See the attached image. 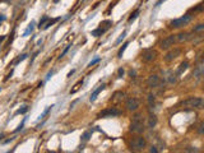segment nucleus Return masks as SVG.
Instances as JSON below:
<instances>
[{
    "label": "nucleus",
    "instance_id": "f257e3e1",
    "mask_svg": "<svg viewBox=\"0 0 204 153\" xmlns=\"http://www.w3.org/2000/svg\"><path fill=\"white\" fill-rule=\"evenodd\" d=\"M181 106L184 107V109L202 110V109H204V98H200V97H189V98L182 101Z\"/></svg>",
    "mask_w": 204,
    "mask_h": 153
},
{
    "label": "nucleus",
    "instance_id": "f03ea898",
    "mask_svg": "<svg viewBox=\"0 0 204 153\" xmlns=\"http://www.w3.org/2000/svg\"><path fill=\"white\" fill-rule=\"evenodd\" d=\"M144 124H143V119H142V115L140 114H136L134 117H133V121L132 124H130V131H133V133H143L144 131Z\"/></svg>",
    "mask_w": 204,
    "mask_h": 153
},
{
    "label": "nucleus",
    "instance_id": "7ed1b4c3",
    "mask_svg": "<svg viewBox=\"0 0 204 153\" xmlns=\"http://www.w3.org/2000/svg\"><path fill=\"white\" fill-rule=\"evenodd\" d=\"M146 145H147V142L143 137H136L130 142V148H132V151H134V152L143 151V148H146Z\"/></svg>",
    "mask_w": 204,
    "mask_h": 153
},
{
    "label": "nucleus",
    "instance_id": "20e7f679",
    "mask_svg": "<svg viewBox=\"0 0 204 153\" xmlns=\"http://www.w3.org/2000/svg\"><path fill=\"white\" fill-rule=\"evenodd\" d=\"M190 20H191V15L186 14V15L181 17V18H179V19H174L170 23V27H171V28H181V27L186 26V24L190 22Z\"/></svg>",
    "mask_w": 204,
    "mask_h": 153
},
{
    "label": "nucleus",
    "instance_id": "39448f33",
    "mask_svg": "<svg viewBox=\"0 0 204 153\" xmlns=\"http://www.w3.org/2000/svg\"><path fill=\"white\" fill-rule=\"evenodd\" d=\"M176 42V36L175 34H171V36H168L166 38H163L162 41L160 42V47L162 48V50H168L170 47H172Z\"/></svg>",
    "mask_w": 204,
    "mask_h": 153
},
{
    "label": "nucleus",
    "instance_id": "423d86ee",
    "mask_svg": "<svg viewBox=\"0 0 204 153\" xmlns=\"http://www.w3.org/2000/svg\"><path fill=\"white\" fill-rule=\"evenodd\" d=\"M121 112L115 107H110V109H106L103 111H101L100 114L97 115L98 119H102V117H114V116H119Z\"/></svg>",
    "mask_w": 204,
    "mask_h": 153
},
{
    "label": "nucleus",
    "instance_id": "0eeeda50",
    "mask_svg": "<svg viewBox=\"0 0 204 153\" xmlns=\"http://www.w3.org/2000/svg\"><path fill=\"white\" fill-rule=\"evenodd\" d=\"M157 55L158 54H157L156 50H153V48H147V50H144L142 53V59H143V61L149 62V61L156 60Z\"/></svg>",
    "mask_w": 204,
    "mask_h": 153
},
{
    "label": "nucleus",
    "instance_id": "6e6552de",
    "mask_svg": "<svg viewBox=\"0 0 204 153\" xmlns=\"http://www.w3.org/2000/svg\"><path fill=\"white\" fill-rule=\"evenodd\" d=\"M139 105H140V101L138 98H135V97H130V98H128L125 102V107H126V110H129V111H136Z\"/></svg>",
    "mask_w": 204,
    "mask_h": 153
},
{
    "label": "nucleus",
    "instance_id": "1a4fd4ad",
    "mask_svg": "<svg viewBox=\"0 0 204 153\" xmlns=\"http://www.w3.org/2000/svg\"><path fill=\"white\" fill-rule=\"evenodd\" d=\"M180 55H181V48L175 47L174 50L168 51V53L166 54V56H165V60H166V61H172V60H175L176 58L180 56Z\"/></svg>",
    "mask_w": 204,
    "mask_h": 153
},
{
    "label": "nucleus",
    "instance_id": "9d476101",
    "mask_svg": "<svg viewBox=\"0 0 204 153\" xmlns=\"http://www.w3.org/2000/svg\"><path fill=\"white\" fill-rule=\"evenodd\" d=\"M161 79H160V76L158 75H151L148 76V79H147V84H148V87H151V88H156V87H158L161 84Z\"/></svg>",
    "mask_w": 204,
    "mask_h": 153
},
{
    "label": "nucleus",
    "instance_id": "9b49d317",
    "mask_svg": "<svg viewBox=\"0 0 204 153\" xmlns=\"http://www.w3.org/2000/svg\"><path fill=\"white\" fill-rule=\"evenodd\" d=\"M193 36L191 33H188V32H184V33H179L176 36V41H179V42H186V41L191 40Z\"/></svg>",
    "mask_w": 204,
    "mask_h": 153
},
{
    "label": "nucleus",
    "instance_id": "f8f14e48",
    "mask_svg": "<svg viewBox=\"0 0 204 153\" xmlns=\"http://www.w3.org/2000/svg\"><path fill=\"white\" fill-rule=\"evenodd\" d=\"M103 89H105V84H101L97 89H94V91H93V93L91 95V98H89V100H91V101H94V100L97 98V96L100 95V92H101V91H103Z\"/></svg>",
    "mask_w": 204,
    "mask_h": 153
},
{
    "label": "nucleus",
    "instance_id": "ddd939ff",
    "mask_svg": "<svg viewBox=\"0 0 204 153\" xmlns=\"http://www.w3.org/2000/svg\"><path fill=\"white\" fill-rule=\"evenodd\" d=\"M122 97H124V93L122 92H115L114 93V96H112V98H111V101L112 102H120V101L122 100Z\"/></svg>",
    "mask_w": 204,
    "mask_h": 153
},
{
    "label": "nucleus",
    "instance_id": "4468645a",
    "mask_svg": "<svg viewBox=\"0 0 204 153\" xmlns=\"http://www.w3.org/2000/svg\"><path fill=\"white\" fill-rule=\"evenodd\" d=\"M204 74V67L203 65H199V67H196V69L193 73V75L196 76V78H199V76H202Z\"/></svg>",
    "mask_w": 204,
    "mask_h": 153
},
{
    "label": "nucleus",
    "instance_id": "2eb2a0df",
    "mask_svg": "<svg viewBox=\"0 0 204 153\" xmlns=\"http://www.w3.org/2000/svg\"><path fill=\"white\" fill-rule=\"evenodd\" d=\"M105 32H106V28H102V27H100V28L92 31V32H91V34H92V36H94V37H100V36H102V34H103Z\"/></svg>",
    "mask_w": 204,
    "mask_h": 153
},
{
    "label": "nucleus",
    "instance_id": "dca6fc26",
    "mask_svg": "<svg viewBox=\"0 0 204 153\" xmlns=\"http://www.w3.org/2000/svg\"><path fill=\"white\" fill-rule=\"evenodd\" d=\"M156 124H157V117L154 116V115H151V116H149V121H148V126L149 128H153Z\"/></svg>",
    "mask_w": 204,
    "mask_h": 153
},
{
    "label": "nucleus",
    "instance_id": "f3484780",
    "mask_svg": "<svg viewBox=\"0 0 204 153\" xmlns=\"http://www.w3.org/2000/svg\"><path fill=\"white\" fill-rule=\"evenodd\" d=\"M189 67V64H188V61H184V62H181L180 64V68H179V70H177V74H181L184 70H186Z\"/></svg>",
    "mask_w": 204,
    "mask_h": 153
},
{
    "label": "nucleus",
    "instance_id": "a211bd4d",
    "mask_svg": "<svg viewBox=\"0 0 204 153\" xmlns=\"http://www.w3.org/2000/svg\"><path fill=\"white\" fill-rule=\"evenodd\" d=\"M49 19H50V18H49V17L47 15H45L44 17V18H42L41 20H40V26H38V27H40V28H44V26H45V23H46L47 22V20Z\"/></svg>",
    "mask_w": 204,
    "mask_h": 153
},
{
    "label": "nucleus",
    "instance_id": "6ab92c4d",
    "mask_svg": "<svg viewBox=\"0 0 204 153\" xmlns=\"http://www.w3.org/2000/svg\"><path fill=\"white\" fill-rule=\"evenodd\" d=\"M126 46H128V42L126 44H124L122 45V47L119 50V54H117V58H122V54H124V51H125V48H126Z\"/></svg>",
    "mask_w": 204,
    "mask_h": 153
},
{
    "label": "nucleus",
    "instance_id": "aec40b11",
    "mask_svg": "<svg viewBox=\"0 0 204 153\" xmlns=\"http://www.w3.org/2000/svg\"><path fill=\"white\" fill-rule=\"evenodd\" d=\"M138 14H139V9H136L135 12H134L132 15L129 17V22H133V20H134V19L136 18V17H138Z\"/></svg>",
    "mask_w": 204,
    "mask_h": 153
},
{
    "label": "nucleus",
    "instance_id": "412c9836",
    "mask_svg": "<svg viewBox=\"0 0 204 153\" xmlns=\"http://www.w3.org/2000/svg\"><path fill=\"white\" fill-rule=\"evenodd\" d=\"M199 31H204V24H203V23H200V24H198L196 27H194L193 32H199Z\"/></svg>",
    "mask_w": 204,
    "mask_h": 153
},
{
    "label": "nucleus",
    "instance_id": "4be33fe9",
    "mask_svg": "<svg viewBox=\"0 0 204 153\" xmlns=\"http://www.w3.org/2000/svg\"><path fill=\"white\" fill-rule=\"evenodd\" d=\"M198 133H199L200 135H204V121L199 124V126H198Z\"/></svg>",
    "mask_w": 204,
    "mask_h": 153
},
{
    "label": "nucleus",
    "instance_id": "5701e85b",
    "mask_svg": "<svg viewBox=\"0 0 204 153\" xmlns=\"http://www.w3.org/2000/svg\"><path fill=\"white\" fill-rule=\"evenodd\" d=\"M56 20H58V19H52V20H50V19H49V20H47V23H46V24H45V26H44V29H47L49 27L51 26V24H54V23L56 22Z\"/></svg>",
    "mask_w": 204,
    "mask_h": 153
},
{
    "label": "nucleus",
    "instance_id": "b1692460",
    "mask_svg": "<svg viewBox=\"0 0 204 153\" xmlns=\"http://www.w3.org/2000/svg\"><path fill=\"white\" fill-rule=\"evenodd\" d=\"M125 37H126V32H122V33L120 34V37H119L117 40H116V45H119V44H120V42H121L122 40H124Z\"/></svg>",
    "mask_w": 204,
    "mask_h": 153
},
{
    "label": "nucleus",
    "instance_id": "393cba45",
    "mask_svg": "<svg viewBox=\"0 0 204 153\" xmlns=\"http://www.w3.org/2000/svg\"><path fill=\"white\" fill-rule=\"evenodd\" d=\"M33 26H34V23H33V22H31L30 27H28V29L26 31V32H24V36H27V34L30 33V32H32V29H33Z\"/></svg>",
    "mask_w": 204,
    "mask_h": 153
},
{
    "label": "nucleus",
    "instance_id": "a878e982",
    "mask_svg": "<svg viewBox=\"0 0 204 153\" xmlns=\"http://www.w3.org/2000/svg\"><path fill=\"white\" fill-rule=\"evenodd\" d=\"M89 137H91V133L89 131H86V133L83 134V137H82V139H83V142H87L89 139Z\"/></svg>",
    "mask_w": 204,
    "mask_h": 153
},
{
    "label": "nucleus",
    "instance_id": "bb28decb",
    "mask_svg": "<svg viewBox=\"0 0 204 153\" xmlns=\"http://www.w3.org/2000/svg\"><path fill=\"white\" fill-rule=\"evenodd\" d=\"M26 58H27V55H26V54H23V55H20V56H19L18 59H17V60H15V61H14V64H18V62H19V61H23V60H24V59H26Z\"/></svg>",
    "mask_w": 204,
    "mask_h": 153
},
{
    "label": "nucleus",
    "instance_id": "cd10ccee",
    "mask_svg": "<svg viewBox=\"0 0 204 153\" xmlns=\"http://www.w3.org/2000/svg\"><path fill=\"white\" fill-rule=\"evenodd\" d=\"M82 83H83V81H80V82H78V83H77V84H75V88H74V89H72V91H70V93H75L77 91H78L79 86L82 84Z\"/></svg>",
    "mask_w": 204,
    "mask_h": 153
},
{
    "label": "nucleus",
    "instance_id": "c85d7f7f",
    "mask_svg": "<svg viewBox=\"0 0 204 153\" xmlns=\"http://www.w3.org/2000/svg\"><path fill=\"white\" fill-rule=\"evenodd\" d=\"M27 110H28V107H23V109H19L15 114L17 115H18V114H24V112H27Z\"/></svg>",
    "mask_w": 204,
    "mask_h": 153
},
{
    "label": "nucleus",
    "instance_id": "c756f323",
    "mask_svg": "<svg viewBox=\"0 0 204 153\" xmlns=\"http://www.w3.org/2000/svg\"><path fill=\"white\" fill-rule=\"evenodd\" d=\"M185 152H198V149L196 148H193V147H188L185 149Z\"/></svg>",
    "mask_w": 204,
    "mask_h": 153
},
{
    "label": "nucleus",
    "instance_id": "7c9ffc66",
    "mask_svg": "<svg viewBox=\"0 0 204 153\" xmlns=\"http://www.w3.org/2000/svg\"><path fill=\"white\" fill-rule=\"evenodd\" d=\"M98 61H100V58L94 59V60H92V61L89 62V65H88V67H92V65H94V64H96V62H98Z\"/></svg>",
    "mask_w": 204,
    "mask_h": 153
},
{
    "label": "nucleus",
    "instance_id": "2f4dec72",
    "mask_svg": "<svg viewBox=\"0 0 204 153\" xmlns=\"http://www.w3.org/2000/svg\"><path fill=\"white\" fill-rule=\"evenodd\" d=\"M69 47H70V46H66V48H65V50H64V51H63V54L60 55V58H59V59H61V58H63V56H64V55H65L66 53H68V50H69Z\"/></svg>",
    "mask_w": 204,
    "mask_h": 153
},
{
    "label": "nucleus",
    "instance_id": "473e14b6",
    "mask_svg": "<svg viewBox=\"0 0 204 153\" xmlns=\"http://www.w3.org/2000/svg\"><path fill=\"white\" fill-rule=\"evenodd\" d=\"M122 75H124V69L120 68V69H119V78H121Z\"/></svg>",
    "mask_w": 204,
    "mask_h": 153
},
{
    "label": "nucleus",
    "instance_id": "72a5a7b5",
    "mask_svg": "<svg viewBox=\"0 0 204 153\" xmlns=\"http://www.w3.org/2000/svg\"><path fill=\"white\" fill-rule=\"evenodd\" d=\"M151 152H153V153H157V149H156V147H152V148H151Z\"/></svg>",
    "mask_w": 204,
    "mask_h": 153
},
{
    "label": "nucleus",
    "instance_id": "f704fd0d",
    "mask_svg": "<svg viewBox=\"0 0 204 153\" xmlns=\"http://www.w3.org/2000/svg\"><path fill=\"white\" fill-rule=\"evenodd\" d=\"M73 73H74V70H72V72L69 73V74H68V78H69V76H72V74H73Z\"/></svg>",
    "mask_w": 204,
    "mask_h": 153
},
{
    "label": "nucleus",
    "instance_id": "c9c22d12",
    "mask_svg": "<svg viewBox=\"0 0 204 153\" xmlns=\"http://www.w3.org/2000/svg\"><path fill=\"white\" fill-rule=\"evenodd\" d=\"M5 19V17H0V20H4Z\"/></svg>",
    "mask_w": 204,
    "mask_h": 153
},
{
    "label": "nucleus",
    "instance_id": "e433bc0d",
    "mask_svg": "<svg viewBox=\"0 0 204 153\" xmlns=\"http://www.w3.org/2000/svg\"><path fill=\"white\" fill-rule=\"evenodd\" d=\"M1 138H4V134H0V139Z\"/></svg>",
    "mask_w": 204,
    "mask_h": 153
},
{
    "label": "nucleus",
    "instance_id": "4c0bfd02",
    "mask_svg": "<svg viewBox=\"0 0 204 153\" xmlns=\"http://www.w3.org/2000/svg\"><path fill=\"white\" fill-rule=\"evenodd\" d=\"M54 1H55V3H58V1H59V0H54Z\"/></svg>",
    "mask_w": 204,
    "mask_h": 153
}]
</instances>
